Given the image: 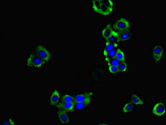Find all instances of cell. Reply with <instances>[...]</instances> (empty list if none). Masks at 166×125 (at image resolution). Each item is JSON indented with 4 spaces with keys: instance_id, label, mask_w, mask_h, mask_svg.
<instances>
[{
    "instance_id": "1",
    "label": "cell",
    "mask_w": 166,
    "mask_h": 125,
    "mask_svg": "<svg viewBox=\"0 0 166 125\" xmlns=\"http://www.w3.org/2000/svg\"><path fill=\"white\" fill-rule=\"evenodd\" d=\"M114 4L111 0H97L92 1V8L95 12L101 15L110 14L113 10Z\"/></svg>"
},
{
    "instance_id": "8",
    "label": "cell",
    "mask_w": 166,
    "mask_h": 125,
    "mask_svg": "<svg viewBox=\"0 0 166 125\" xmlns=\"http://www.w3.org/2000/svg\"><path fill=\"white\" fill-rule=\"evenodd\" d=\"M92 95L93 93L92 92H90V93H86L77 95L75 97H74V102L76 104V103L85 101L88 99H91Z\"/></svg>"
},
{
    "instance_id": "7",
    "label": "cell",
    "mask_w": 166,
    "mask_h": 125,
    "mask_svg": "<svg viewBox=\"0 0 166 125\" xmlns=\"http://www.w3.org/2000/svg\"><path fill=\"white\" fill-rule=\"evenodd\" d=\"M163 53V49L160 45H156L154 48L153 54V57L155 62H157L160 61V59L162 58Z\"/></svg>"
},
{
    "instance_id": "9",
    "label": "cell",
    "mask_w": 166,
    "mask_h": 125,
    "mask_svg": "<svg viewBox=\"0 0 166 125\" xmlns=\"http://www.w3.org/2000/svg\"><path fill=\"white\" fill-rule=\"evenodd\" d=\"M58 117L59 120L62 124H67L70 122V119L66 112L62 110H60L57 112Z\"/></svg>"
},
{
    "instance_id": "14",
    "label": "cell",
    "mask_w": 166,
    "mask_h": 125,
    "mask_svg": "<svg viewBox=\"0 0 166 125\" xmlns=\"http://www.w3.org/2000/svg\"><path fill=\"white\" fill-rule=\"evenodd\" d=\"M117 46H118V44L117 43H109V42H106L105 48H104V51H103V54L104 55L106 54L107 53L112 50L115 49V48L117 47Z\"/></svg>"
},
{
    "instance_id": "13",
    "label": "cell",
    "mask_w": 166,
    "mask_h": 125,
    "mask_svg": "<svg viewBox=\"0 0 166 125\" xmlns=\"http://www.w3.org/2000/svg\"><path fill=\"white\" fill-rule=\"evenodd\" d=\"M91 101V98L86 100L85 101L76 103L75 104L76 108L77 110L83 109L89 104Z\"/></svg>"
},
{
    "instance_id": "18",
    "label": "cell",
    "mask_w": 166,
    "mask_h": 125,
    "mask_svg": "<svg viewBox=\"0 0 166 125\" xmlns=\"http://www.w3.org/2000/svg\"><path fill=\"white\" fill-rule=\"evenodd\" d=\"M117 50L115 49L112 50L109 52L107 53L106 54L104 55L105 57L106 60L107 61H109L110 59H113L115 58V55H116V52H117Z\"/></svg>"
},
{
    "instance_id": "17",
    "label": "cell",
    "mask_w": 166,
    "mask_h": 125,
    "mask_svg": "<svg viewBox=\"0 0 166 125\" xmlns=\"http://www.w3.org/2000/svg\"><path fill=\"white\" fill-rule=\"evenodd\" d=\"M131 101L133 103L135 104V105H142L144 104L143 101L138 96L135 94L132 95Z\"/></svg>"
},
{
    "instance_id": "3",
    "label": "cell",
    "mask_w": 166,
    "mask_h": 125,
    "mask_svg": "<svg viewBox=\"0 0 166 125\" xmlns=\"http://www.w3.org/2000/svg\"><path fill=\"white\" fill-rule=\"evenodd\" d=\"M36 54L41 59H43L45 62L50 60L51 55L50 53L45 47L42 45H37L35 51Z\"/></svg>"
},
{
    "instance_id": "21",
    "label": "cell",
    "mask_w": 166,
    "mask_h": 125,
    "mask_svg": "<svg viewBox=\"0 0 166 125\" xmlns=\"http://www.w3.org/2000/svg\"><path fill=\"white\" fill-rule=\"evenodd\" d=\"M133 109V106L131 103H127L122 109V112L124 113L131 112Z\"/></svg>"
},
{
    "instance_id": "16",
    "label": "cell",
    "mask_w": 166,
    "mask_h": 125,
    "mask_svg": "<svg viewBox=\"0 0 166 125\" xmlns=\"http://www.w3.org/2000/svg\"><path fill=\"white\" fill-rule=\"evenodd\" d=\"M115 59L119 60L120 62L125 61V56L124 53L120 49H117V52L115 57Z\"/></svg>"
},
{
    "instance_id": "23",
    "label": "cell",
    "mask_w": 166,
    "mask_h": 125,
    "mask_svg": "<svg viewBox=\"0 0 166 125\" xmlns=\"http://www.w3.org/2000/svg\"><path fill=\"white\" fill-rule=\"evenodd\" d=\"M109 70L112 74H116V73L119 72L118 66L109 65Z\"/></svg>"
},
{
    "instance_id": "2",
    "label": "cell",
    "mask_w": 166,
    "mask_h": 125,
    "mask_svg": "<svg viewBox=\"0 0 166 125\" xmlns=\"http://www.w3.org/2000/svg\"><path fill=\"white\" fill-rule=\"evenodd\" d=\"M45 61L36 54H32L27 60V65L36 68H40L45 63Z\"/></svg>"
},
{
    "instance_id": "22",
    "label": "cell",
    "mask_w": 166,
    "mask_h": 125,
    "mask_svg": "<svg viewBox=\"0 0 166 125\" xmlns=\"http://www.w3.org/2000/svg\"><path fill=\"white\" fill-rule=\"evenodd\" d=\"M108 65H112V66H118L120 64V61L117 59L113 58L107 61Z\"/></svg>"
},
{
    "instance_id": "15",
    "label": "cell",
    "mask_w": 166,
    "mask_h": 125,
    "mask_svg": "<svg viewBox=\"0 0 166 125\" xmlns=\"http://www.w3.org/2000/svg\"><path fill=\"white\" fill-rule=\"evenodd\" d=\"M106 42L115 43H119V41L118 39L117 32L113 31V33L106 40Z\"/></svg>"
},
{
    "instance_id": "20",
    "label": "cell",
    "mask_w": 166,
    "mask_h": 125,
    "mask_svg": "<svg viewBox=\"0 0 166 125\" xmlns=\"http://www.w3.org/2000/svg\"><path fill=\"white\" fill-rule=\"evenodd\" d=\"M119 72H125L127 69V65L125 61L120 62L118 66Z\"/></svg>"
},
{
    "instance_id": "12",
    "label": "cell",
    "mask_w": 166,
    "mask_h": 125,
    "mask_svg": "<svg viewBox=\"0 0 166 125\" xmlns=\"http://www.w3.org/2000/svg\"><path fill=\"white\" fill-rule=\"evenodd\" d=\"M113 31L112 26L109 24L103 29L102 31V35L103 38L107 40L113 33Z\"/></svg>"
},
{
    "instance_id": "11",
    "label": "cell",
    "mask_w": 166,
    "mask_h": 125,
    "mask_svg": "<svg viewBox=\"0 0 166 125\" xmlns=\"http://www.w3.org/2000/svg\"><path fill=\"white\" fill-rule=\"evenodd\" d=\"M60 98V93L57 91H54L52 93L51 96L50 105L51 106H56Z\"/></svg>"
},
{
    "instance_id": "4",
    "label": "cell",
    "mask_w": 166,
    "mask_h": 125,
    "mask_svg": "<svg viewBox=\"0 0 166 125\" xmlns=\"http://www.w3.org/2000/svg\"><path fill=\"white\" fill-rule=\"evenodd\" d=\"M130 26V23L124 18L120 19L113 25L114 29L118 31V32L128 31Z\"/></svg>"
},
{
    "instance_id": "5",
    "label": "cell",
    "mask_w": 166,
    "mask_h": 125,
    "mask_svg": "<svg viewBox=\"0 0 166 125\" xmlns=\"http://www.w3.org/2000/svg\"><path fill=\"white\" fill-rule=\"evenodd\" d=\"M75 106V103L72 102H61L57 105L58 109L60 110H62L66 112H73L74 107Z\"/></svg>"
},
{
    "instance_id": "6",
    "label": "cell",
    "mask_w": 166,
    "mask_h": 125,
    "mask_svg": "<svg viewBox=\"0 0 166 125\" xmlns=\"http://www.w3.org/2000/svg\"><path fill=\"white\" fill-rule=\"evenodd\" d=\"M166 113V107L162 103H159L154 106L152 110V113L158 116H162Z\"/></svg>"
},
{
    "instance_id": "10",
    "label": "cell",
    "mask_w": 166,
    "mask_h": 125,
    "mask_svg": "<svg viewBox=\"0 0 166 125\" xmlns=\"http://www.w3.org/2000/svg\"><path fill=\"white\" fill-rule=\"evenodd\" d=\"M118 33V39L119 42L121 41H125L130 40L132 36V34L129 31L119 32Z\"/></svg>"
},
{
    "instance_id": "19",
    "label": "cell",
    "mask_w": 166,
    "mask_h": 125,
    "mask_svg": "<svg viewBox=\"0 0 166 125\" xmlns=\"http://www.w3.org/2000/svg\"><path fill=\"white\" fill-rule=\"evenodd\" d=\"M61 102H74V97H72L69 95H64L61 99Z\"/></svg>"
}]
</instances>
